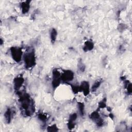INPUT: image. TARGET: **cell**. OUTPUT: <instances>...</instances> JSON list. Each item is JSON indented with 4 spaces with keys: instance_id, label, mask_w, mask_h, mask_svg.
<instances>
[{
    "instance_id": "9",
    "label": "cell",
    "mask_w": 132,
    "mask_h": 132,
    "mask_svg": "<svg viewBox=\"0 0 132 132\" xmlns=\"http://www.w3.org/2000/svg\"><path fill=\"white\" fill-rule=\"evenodd\" d=\"M24 82L23 78L22 77H19V78H16L15 82V88L17 89H19L23 84Z\"/></svg>"
},
{
    "instance_id": "4",
    "label": "cell",
    "mask_w": 132,
    "mask_h": 132,
    "mask_svg": "<svg viewBox=\"0 0 132 132\" xmlns=\"http://www.w3.org/2000/svg\"><path fill=\"white\" fill-rule=\"evenodd\" d=\"M61 75L57 70L53 71V87H57L60 84Z\"/></svg>"
},
{
    "instance_id": "10",
    "label": "cell",
    "mask_w": 132,
    "mask_h": 132,
    "mask_svg": "<svg viewBox=\"0 0 132 132\" xmlns=\"http://www.w3.org/2000/svg\"><path fill=\"white\" fill-rule=\"evenodd\" d=\"M11 111L10 109H8L6 111V112H5V119L7 121V122L8 123H9L10 120H11V115H12V113H11Z\"/></svg>"
},
{
    "instance_id": "5",
    "label": "cell",
    "mask_w": 132,
    "mask_h": 132,
    "mask_svg": "<svg viewBox=\"0 0 132 132\" xmlns=\"http://www.w3.org/2000/svg\"><path fill=\"white\" fill-rule=\"evenodd\" d=\"M90 116V118L95 121V122L99 126H101L103 125L102 119L101 118L100 115L98 113L94 112Z\"/></svg>"
},
{
    "instance_id": "12",
    "label": "cell",
    "mask_w": 132,
    "mask_h": 132,
    "mask_svg": "<svg viewBox=\"0 0 132 132\" xmlns=\"http://www.w3.org/2000/svg\"><path fill=\"white\" fill-rule=\"evenodd\" d=\"M57 31L54 29H53L51 32V40L52 42H54L56 39V37H57Z\"/></svg>"
},
{
    "instance_id": "11",
    "label": "cell",
    "mask_w": 132,
    "mask_h": 132,
    "mask_svg": "<svg viewBox=\"0 0 132 132\" xmlns=\"http://www.w3.org/2000/svg\"><path fill=\"white\" fill-rule=\"evenodd\" d=\"M93 48V43L91 41H87L85 43L84 50L86 51L91 50Z\"/></svg>"
},
{
    "instance_id": "3",
    "label": "cell",
    "mask_w": 132,
    "mask_h": 132,
    "mask_svg": "<svg viewBox=\"0 0 132 132\" xmlns=\"http://www.w3.org/2000/svg\"><path fill=\"white\" fill-rule=\"evenodd\" d=\"M74 77V73L70 70L66 71L62 75V80L64 82H69L72 81Z\"/></svg>"
},
{
    "instance_id": "6",
    "label": "cell",
    "mask_w": 132,
    "mask_h": 132,
    "mask_svg": "<svg viewBox=\"0 0 132 132\" xmlns=\"http://www.w3.org/2000/svg\"><path fill=\"white\" fill-rule=\"evenodd\" d=\"M81 89L85 95H87L89 93V85L87 82H82L81 85Z\"/></svg>"
},
{
    "instance_id": "1",
    "label": "cell",
    "mask_w": 132,
    "mask_h": 132,
    "mask_svg": "<svg viewBox=\"0 0 132 132\" xmlns=\"http://www.w3.org/2000/svg\"><path fill=\"white\" fill-rule=\"evenodd\" d=\"M24 63L27 68H31L34 65L35 63V57L33 51L25 54L24 56Z\"/></svg>"
},
{
    "instance_id": "8",
    "label": "cell",
    "mask_w": 132,
    "mask_h": 132,
    "mask_svg": "<svg viewBox=\"0 0 132 132\" xmlns=\"http://www.w3.org/2000/svg\"><path fill=\"white\" fill-rule=\"evenodd\" d=\"M22 11L23 14H25L28 13L30 9V4L28 1L25 2L23 3L21 5Z\"/></svg>"
},
{
    "instance_id": "13",
    "label": "cell",
    "mask_w": 132,
    "mask_h": 132,
    "mask_svg": "<svg viewBox=\"0 0 132 132\" xmlns=\"http://www.w3.org/2000/svg\"><path fill=\"white\" fill-rule=\"evenodd\" d=\"M78 109L82 115H84V104L83 103H79L78 104Z\"/></svg>"
},
{
    "instance_id": "7",
    "label": "cell",
    "mask_w": 132,
    "mask_h": 132,
    "mask_svg": "<svg viewBox=\"0 0 132 132\" xmlns=\"http://www.w3.org/2000/svg\"><path fill=\"white\" fill-rule=\"evenodd\" d=\"M77 118V115L76 114H73V115H71L70 117L69 122L68 123V127L69 128H72L74 126V121H75V119Z\"/></svg>"
},
{
    "instance_id": "14",
    "label": "cell",
    "mask_w": 132,
    "mask_h": 132,
    "mask_svg": "<svg viewBox=\"0 0 132 132\" xmlns=\"http://www.w3.org/2000/svg\"><path fill=\"white\" fill-rule=\"evenodd\" d=\"M101 82L100 81H97L92 86V90L93 91H94L96 89H98V88L100 86V84H101Z\"/></svg>"
},
{
    "instance_id": "2",
    "label": "cell",
    "mask_w": 132,
    "mask_h": 132,
    "mask_svg": "<svg viewBox=\"0 0 132 132\" xmlns=\"http://www.w3.org/2000/svg\"><path fill=\"white\" fill-rule=\"evenodd\" d=\"M11 55L13 59L17 62H19L21 60L22 51L18 47H12L11 50Z\"/></svg>"
}]
</instances>
